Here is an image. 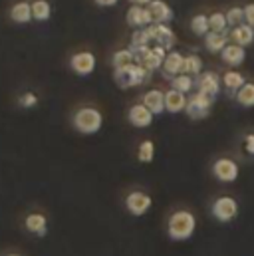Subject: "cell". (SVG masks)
<instances>
[{"label":"cell","mask_w":254,"mask_h":256,"mask_svg":"<svg viewBox=\"0 0 254 256\" xmlns=\"http://www.w3.org/2000/svg\"><path fill=\"white\" fill-rule=\"evenodd\" d=\"M149 32H151V38H153V46H163L167 52L173 50L175 46V32L167 26V24H151L147 26Z\"/></svg>","instance_id":"ba28073f"},{"label":"cell","mask_w":254,"mask_h":256,"mask_svg":"<svg viewBox=\"0 0 254 256\" xmlns=\"http://www.w3.org/2000/svg\"><path fill=\"white\" fill-rule=\"evenodd\" d=\"M137 159H139V163H151L155 159V143L151 139H145L139 143Z\"/></svg>","instance_id":"4316f807"},{"label":"cell","mask_w":254,"mask_h":256,"mask_svg":"<svg viewBox=\"0 0 254 256\" xmlns=\"http://www.w3.org/2000/svg\"><path fill=\"white\" fill-rule=\"evenodd\" d=\"M190 30H192L194 36H206V34L210 32V28H208V16H206V14H196V16H192V20H190Z\"/></svg>","instance_id":"f1b7e54d"},{"label":"cell","mask_w":254,"mask_h":256,"mask_svg":"<svg viewBox=\"0 0 254 256\" xmlns=\"http://www.w3.org/2000/svg\"><path fill=\"white\" fill-rule=\"evenodd\" d=\"M212 104H214V98H210L206 94H200V92H194L190 96V100H187L185 114L189 116L190 120H204L210 114Z\"/></svg>","instance_id":"277c9868"},{"label":"cell","mask_w":254,"mask_h":256,"mask_svg":"<svg viewBox=\"0 0 254 256\" xmlns=\"http://www.w3.org/2000/svg\"><path fill=\"white\" fill-rule=\"evenodd\" d=\"M153 114L143 106V104H135V106H131L129 108V112H127V120H129V124L133 126V128H149L151 124H153Z\"/></svg>","instance_id":"4fadbf2b"},{"label":"cell","mask_w":254,"mask_h":256,"mask_svg":"<svg viewBox=\"0 0 254 256\" xmlns=\"http://www.w3.org/2000/svg\"><path fill=\"white\" fill-rule=\"evenodd\" d=\"M228 38H230L232 44H238V46L246 48V46H250L254 42V28L248 26L246 22H244V24H238V26H234V28L230 30Z\"/></svg>","instance_id":"e0dca14e"},{"label":"cell","mask_w":254,"mask_h":256,"mask_svg":"<svg viewBox=\"0 0 254 256\" xmlns=\"http://www.w3.org/2000/svg\"><path fill=\"white\" fill-rule=\"evenodd\" d=\"M151 204H153L151 196L143 191H131L126 198L127 210H129L133 216H143V214L151 208Z\"/></svg>","instance_id":"9c48e42d"},{"label":"cell","mask_w":254,"mask_h":256,"mask_svg":"<svg viewBox=\"0 0 254 256\" xmlns=\"http://www.w3.org/2000/svg\"><path fill=\"white\" fill-rule=\"evenodd\" d=\"M244 84H246V78L236 70H228L222 74V88L230 94H236Z\"/></svg>","instance_id":"603a6c76"},{"label":"cell","mask_w":254,"mask_h":256,"mask_svg":"<svg viewBox=\"0 0 254 256\" xmlns=\"http://www.w3.org/2000/svg\"><path fill=\"white\" fill-rule=\"evenodd\" d=\"M145 46H153V38H151L149 28L135 30L133 36H131V46L129 48H145Z\"/></svg>","instance_id":"484cf974"},{"label":"cell","mask_w":254,"mask_h":256,"mask_svg":"<svg viewBox=\"0 0 254 256\" xmlns=\"http://www.w3.org/2000/svg\"><path fill=\"white\" fill-rule=\"evenodd\" d=\"M224 16H226V22H228V26H238V24H244V8H240V6H232V8H228L226 12H224Z\"/></svg>","instance_id":"d6a6232c"},{"label":"cell","mask_w":254,"mask_h":256,"mask_svg":"<svg viewBox=\"0 0 254 256\" xmlns=\"http://www.w3.org/2000/svg\"><path fill=\"white\" fill-rule=\"evenodd\" d=\"M196 218L190 210H175L167 220V234L171 240H187L194 234Z\"/></svg>","instance_id":"6da1fadb"},{"label":"cell","mask_w":254,"mask_h":256,"mask_svg":"<svg viewBox=\"0 0 254 256\" xmlns=\"http://www.w3.org/2000/svg\"><path fill=\"white\" fill-rule=\"evenodd\" d=\"M70 68L74 74L86 78V76H92L94 70H96V56L88 50L84 52H76L72 58H70Z\"/></svg>","instance_id":"52a82bcc"},{"label":"cell","mask_w":254,"mask_h":256,"mask_svg":"<svg viewBox=\"0 0 254 256\" xmlns=\"http://www.w3.org/2000/svg\"><path fill=\"white\" fill-rule=\"evenodd\" d=\"M220 54H222V62L228 64L230 68H238L246 60V48H242L238 44H226V48Z\"/></svg>","instance_id":"ac0fdd59"},{"label":"cell","mask_w":254,"mask_h":256,"mask_svg":"<svg viewBox=\"0 0 254 256\" xmlns=\"http://www.w3.org/2000/svg\"><path fill=\"white\" fill-rule=\"evenodd\" d=\"M74 129L84 135H94L104 126V116L98 108H80L72 118Z\"/></svg>","instance_id":"7a4b0ae2"},{"label":"cell","mask_w":254,"mask_h":256,"mask_svg":"<svg viewBox=\"0 0 254 256\" xmlns=\"http://www.w3.org/2000/svg\"><path fill=\"white\" fill-rule=\"evenodd\" d=\"M242 147H244V153H246V155H254V133L244 135V139H242Z\"/></svg>","instance_id":"e575fe53"},{"label":"cell","mask_w":254,"mask_h":256,"mask_svg":"<svg viewBox=\"0 0 254 256\" xmlns=\"http://www.w3.org/2000/svg\"><path fill=\"white\" fill-rule=\"evenodd\" d=\"M143 106L153 116H161L165 112V92H161V90H149V92H145Z\"/></svg>","instance_id":"9a60e30c"},{"label":"cell","mask_w":254,"mask_h":256,"mask_svg":"<svg viewBox=\"0 0 254 256\" xmlns=\"http://www.w3.org/2000/svg\"><path fill=\"white\" fill-rule=\"evenodd\" d=\"M183 74H187V76H198V74H202V60H200V56H196V54H189V56H185V66H183Z\"/></svg>","instance_id":"4dcf8cb0"},{"label":"cell","mask_w":254,"mask_h":256,"mask_svg":"<svg viewBox=\"0 0 254 256\" xmlns=\"http://www.w3.org/2000/svg\"><path fill=\"white\" fill-rule=\"evenodd\" d=\"M114 78H116V84L122 90H129V88H137V86L147 84L151 80V72L147 68H143L141 64L133 62V64L126 66L122 70H116Z\"/></svg>","instance_id":"3957f363"},{"label":"cell","mask_w":254,"mask_h":256,"mask_svg":"<svg viewBox=\"0 0 254 256\" xmlns=\"http://www.w3.org/2000/svg\"><path fill=\"white\" fill-rule=\"evenodd\" d=\"M226 44H230L228 34H222V32H208V34L204 36V46H206V50L212 52V54L222 52V50L226 48Z\"/></svg>","instance_id":"7402d4cb"},{"label":"cell","mask_w":254,"mask_h":256,"mask_svg":"<svg viewBox=\"0 0 254 256\" xmlns=\"http://www.w3.org/2000/svg\"><path fill=\"white\" fill-rule=\"evenodd\" d=\"M18 104H20L22 108H26V110L36 108V104H38V96H36L34 92H26V94H22V96L18 98Z\"/></svg>","instance_id":"836d02e7"},{"label":"cell","mask_w":254,"mask_h":256,"mask_svg":"<svg viewBox=\"0 0 254 256\" xmlns=\"http://www.w3.org/2000/svg\"><path fill=\"white\" fill-rule=\"evenodd\" d=\"M185 110H187V94H181L173 88L169 92H165V112L175 116V114H181Z\"/></svg>","instance_id":"2e32d148"},{"label":"cell","mask_w":254,"mask_h":256,"mask_svg":"<svg viewBox=\"0 0 254 256\" xmlns=\"http://www.w3.org/2000/svg\"><path fill=\"white\" fill-rule=\"evenodd\" d=\"M183 66H185V56L177 50H171L165 56V62L161 66V74L165 80H173L175 76L183 74Z\"/></svg>","instance_id":"7c38bea8"},{"label":"cell","mask_w":254,"mask_h":256,"mask_svg":"<svg viewBox=\"0 0 254 256\" xmlns=\"http://www.w3.org/2000/svg\"><path fill=\"white\" fill-rule=\"evenodd\" d=\"M244 22L254 28V2H250V4L244 6Z\"/></svg>","instance_id":"d590c367"},{"label":"cell","mask_w":254,"mask_h":256,"mask_svg":"<svg viewBox=\"0 0 254 256\" xmlns=\"http://www.w3.org/2000/svg\"><path fill=\"white\" fill-rule=\"evenodd\" d=\"M171 86H173V90H177L181 94H189V92L194 90V80L187 74H179V76H175L171 80Z\"/></svg>","instance_id":"f546056e"},{"label":"cell","mask_w":254,"mask_h":256,"mask_svg":"<svg viewBox=\"0 0 254 256\" xmlns=\"http://www.w3.org/2000/svg\"><path fill=\"white\" fill-rule=\"evenodd\" d=\"M210 212H212V216L218 220V222H230L236 214H238V202H236V198H232V196H218L214 202H212V206H210Z\"/></svg>","instance_id":"5b68a950"},{"label":"cell","mask_w":254,"mask_h":256,"mask_svg":"<svg viewBox=\"0 0 254 256\" xmlns=\"http://www.w3.org/2000/svg\"><path fill=\"white\" fill-rule=\"evenodd\" d=\"M4 256H22V254H14V252H12V254H4Z\"/></svg>","instance_id":"f35d334b"},{"label":"cell","mask_w":254,"mask_h":256,"mask_svg":"<svg viewBox=\"0 0 254 256\" xmlns=\"http://www.w3.org/2000/svg\"><path fill=\"white\" fill-rule=\"evenodd\" d=\"M30 4H32V20H38V22L50 20V16H52V4L48 0H34Z\"/></svg>","instance_id":"cb8c5ba5"},{"label":"cell","mask_w":254,"mask_h":256,"mask_svg":"<svg viewBox=\"0 0 254 256\" xmlns=\"http://www.w3.org/2000/svg\"><path fill=\"white\" fill-rule=\"evenodd\" d=\"M133 62H135V56H133V52H131L129 48L118 50V52L112 56V66H114V70H122V68H126V66L133 64Z\"/></svg>","instance_id":"83f0119b"},{"label":"cell","mask_w":254,"mask_h":256,"mask_svg":"<svg viewBox=\"0 0 254 256\" xmlns=\"http://www.w3.org/2000/svg\"><path fill=\"white\" fill-rule=\"evenodd\" d=\"M98 6H104V8H110V6H116L120 0H94Z\"/></svg>","instance_id":"8d00e7d4"},{"label":"cell","mask_w":254,"mask_h":256,"mask_svg":"<svg viewBox=\"0 0 254 256\" xmlns=\"http://www.w3.org/2000/svg\"><path fill=\"white\" fill-rule=\"evenodd\" d=\"M126 20L127 24L135 30H141V28H147V26L153 24L149 8L147 6H137V4H131V8H127Z\"/></svg>","instance_id":"30bf717a"},{"label":"cell","mask_w":254,"mask_h":256,"mask_svg":"<svg viewBox=\"0 0 254 256\" xmlns=\"http://www.w3.org/2000/svg\"><path fill=\"white\" fill-rule=\"evenodd\" d=\"M131 4H137V6H149L153 0H129Z\"/></svg>","instance_id":"74e56055"},{"label":"cell","mask_w":254,"mask_h":256,"mask_svg":"<svg viewBox=\"0 0 254 256\" xmlns=\"http://www.w3.org/2000/svg\"><path fill=\"white\" fill-rule=\"evenodd\" d=\"M165 56H167V50L163 46H151L149 52L145 54L141 66L147 68L149 72H155V70H161V66L165 62Z\"/></svg>","instance_id":"d6986e66"},{"label":"cell","mask_w":254,"mask_h":256,"mask_svg":"<svg viewBox=\"0 0 254 256\" xmlns=\"http://www.w3.org/2000/svg\"><path fill=\"white\" fill-rule=\"evenodd\" d=\"M10 20L16 24H28L32 20V4L26 0H20L16 4H12L10 8Z\"/></svg>","instance_id":"44dd1931"},{"label":"cell","mask_w":254,"mask_h":256,"mask_svg":"<svg viewBox=\"0 0 254 256\" xmlns=\"http://www.w3.org/2000/svg\"><path fill=\"white\" fill-rule=\"evenodd\" d=\"M208 28L210 32H222V34H228V22H226V16L222 12H214L208 16Z\"/></svg>","instance_id":"1f68e13d"},{"label":"cell","mask_w":254,"mask_h":256,"mask_svg":"<svg viewBox=\"0 0 254 256\" xmlns=\"http://www.w3.org/2000/svg\"><path fill=\"white\" fill-rule=\"evenodd\" d=\"M24 226L28 232H32L36 236H44L48 232V218L42 212H30L24 220Z\"/></svg>","instance_id":"ffe728a7"},{"label":"cell","mask_w":254,"mask_h":256,"mask_svg":"<svg viewBox=\"0 0 254 256\" xmlns=\"http://www.w3.org/2000/svg\"><path fill=\"white\" fill-rule=\"evenodd\" d=\"M194 88H196V92H200V94H206V96H210V98H216L218 92H220V78H218L214 72H202V74L196 76Z\"/></svg>","instance_id":"8fae6325"},{"label":"cell","mask_w":254,"mask_h":256,"mask_svg":"<svg viewBox=\"0 0 254 256\" xmlns=\"http://www.w3.org/2000/svg\"><path fill=\"white\" fill-rule=\"evenodd\" d=\"M147 8H149V12H151L153 24H169V22L175 18L173 8H171L165 0H153Z\"/></svg>","instance_id":"5bb4252c"},{"label":"cell","mask_w":254,"mask_h":256,"mask_svg":"<svg viewBox=\"0 0 254 256\" xmlns=\"http://www.w3.org/2000/svg\"><path fill=\"white\" fill-rule=\"evenodd\" d=\"M234 98H236V104H238V106H242V108H254V84L252 82H246V84L234 94Z\"/></svg>","instance_id":"d4e9b609"},{"label":"cell","mask_w":254,"mask_h":256,"mask_svg":"<svg viewBox=\"0 0 254 256\" xmlns=\"http://www.w3.org/2000/svg\"><path fill=\"white\" fill-rule=\"evenodd\" d=\"M212 175L220 183H234L238 179V165L230 157H220L212 163Z\"/></svg>","instance_id":"8992f818"}]
</instances>
